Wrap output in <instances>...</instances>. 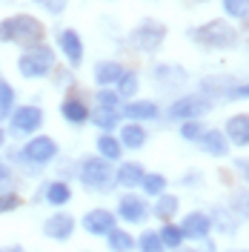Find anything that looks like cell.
Instances as JSON below:
<instances>
[{
    "mask_svg": "<svg viewBox=\"0 0 249 252\" xmlns=\"http://www.w3.org/2000/svg\"><path fill=\"white\" fill-rule=\"evenodd\" d=\"M198 143H201V149L209 158H223L226 152H229V141H226V135H223L220 129H209V132L203 129Z\"/></svg>",
    "mask_w": 249,
    "mask_h": 252,
    "instance_id": "obj_13",
    "label": "cell"
},
{
    "mask_svg": "<svg viewBox=\"0 0 249 252\" xmlns=\"http://www.w3.org/2000/svg\"><path fill=\"white\" fill-rule=\"evenodd\" d=\"M235 169H238L241 178L249 184V158H238V160H235Z\"/></svg>",
    "mask_w": 249,
    "mask_h": 252,
    "instance_id": "obj_39",
    "label": "cell"
},
{
    "mask_svg": "<svg viewBox=\"0 0 249 252\" xmlns=\"http://www.w3.org/2000/svg\"><path fill=\"white\" fill-rule=\"evenodd\" d=\"M3 143H6V132H3V129H0V146H3Z\"/></svg>",
    "mask_w": 249,
    "mask_h": 252,
    "instance_id": "obj_45",
    "label": "cell"
},
{
    "mask_svg": "<svg viewBox=\"0 0 249 252\" xmlns=\"http://www.w3.org/2000/svg\"><path fill=\"white\" fill-rule=\"evenodd\" d=\"M166 187H169V181H166V175H160V172H146V175H143V181H140L143 195H152V198L163 195Z\"/></svg>",
    "mask_w": 249,
    "mask_h": 252,
    "instance_id": "obj_24",
    "label": "cell"
},
{
    "mask_svg": "<svg viewBox=\"0 0 249 252\" xmlns=\"http://www.w3.org/2000/svg\"><path fill=\"white\" fill-rule=\"evenodd\" d=\"M223 12L235 20H241L249 15V0H223Z\"/></svg>",
    "mask_w": 249,
    "mask_h": 252,
    "instance_id": "obj_35",
    "label": "cell"
},
{
    "mask_svg": "<svg viewBox=\"0 0 249 252\" xmlns=\"http://www.w3.org/2000/svg\"><path fill=\"white\" fill-rule=\"evenodd\" d=\"M43 198H46V204H52V206H66L72 201V187L63 184V181H49L46 189H43Z\"/></svg>",
    "mask_w": 249,
    "mask_h": 252,
    "instance_id": "obj_20",
    "label": "cell"
},
{
    "mask_svg": "<svg viewBox=\"0 0 249 252\" xmlns=\"http://www.w3.org/2000/svg\"><path fill=\"white\" fill-rule=\"evenodd\" d=\"M106 244H109L112 252H132L135 250V238L129 235L126 229H118V226L106 235Z\"/></svg>",
    "mask_w": 249,
    "mask_h": 252,
    "instance_id": "obj_25",
    "label": "cell"
},
{
    "mask_svg": "<svg viewBox=\"0 0 249 252\" xmlns=\"http://www.w3.org/2000/svg\"><path fill=\"white\" fill-rule=\"evenodd\" d=\"M61 115L69 121V124L80 126V124H86V121H89V115H92V112L86 109V103H83V100H78V97H66V100L61 103Z\"/></svg>",
    "mask_w": 249,
    "mask_h": 252,
    "instance_id": "obj_18",
    "label": "cell"
},
{
    "mask_svg": "<svg viewBox=\"0 0 249 252\" xmlns=\"http://www.w3.org/2000/svg\"><path fill=\"white\" fill-rule=\"evenodd\" d=\"M55 155H58V143H55V138H49V135H37V138L26 141L23 149H20V158L29 160V163H34V166L49 163Z\"/></svg>",
    "mask_w": 249,
    "mask_h": 252,
    "instance_id": "obj_6",
    "label": "cell"
},
{
    "mask_svg": "<svg viewBox=\"0 0 249 252\" xmlns=\"http://www.w3.org/2000/svg\"><path fill=\"white\" fill-rule=\"evenodd\" d=\"M209 109H212V100L209 97H203V94H187V97H178L169 109H166V118L184 124V121H198Z\"/></svg>",
    "mask_w": 249,
    "mask_h": 252,
    "instance_id": "obj_4",
    "label": "cell"
},
{
    "mask_svg": "<svg viewBox=\"0 0 249 252\" xmlns=\"http://www.w3.org/2000/svg\"><path fill=\"white\" fill-rule=\"evenodd\" d=\"M34 3H40V6L49 9L52 15H61L63 9H66V0H34Z\"/></svg>",
    "mask_w": 249,
    "mask_h": 252,
    "instance_id": "obj_38",
    "label": "cell"
},
{
    "mask_svg": "<svg viewBox=\"0 0 249 252\" xmlns=\"http://www.w3.org/2000/svg\"><path fill=\"white\" fill-rule=\"evenodd\" d=\"M80 184L89 189H109L112 169L106 158H86L80 163Z\"/></svg>",
    "mask_w": 249,
    "mask_h": 252,
    "instance_id": "obj_5",
    "label": "cell"
},
{
    "mask_svg": "<svg viewBox=\"0 0 249 252\" xmlns=\"http://www.w3.org/2000/svg\"><path fill=\"white\" fill-rule=\"evenodd\" d=\"M43 23L31 15H15L0 20V40L3 43H20V46H34L43 37Z\"/></svg>",
    "mask_w": 249,
    "mask_h": 252,
    "instance_id": "obj_1",
    "label": "cell"
},
{
    "mask_svg": "<svg viewBox=\"0 0 249 252\" xmlns=\"http://www.w3.org/2000/svg\"><path fill=\"white\" fill-rule=\"evenodd\" d=\"M97 103H100L103 109H118V103H121V94L112 92V89H100V92H97Z\"/></svg>",
    "mask_w": 249,
    "mask_h": 252,
    "instance_id": "obj_37",
    "label": "cell"
},
{
    "mask_svg": "<svg viewBox=\"0 0 249 252\" xmlns=\"http://www.w3.org/2000/svg\"><path fill=\"white\" fill-rule=\"evenodd\" d=\"M20 204H23V198H20L17 192H12V189H3V192H0V215L15 212Z\"/></svg>",
    "mask_w": 249,
    "mask_h": 252,
    "instance_id": "obj_34",
    "label": "cell"
},
{
    "mask_svg": "<svg viewBox=\"0 0 249 252\" xmlns=\"http://www.w3.org/2000/svg\"><path fill=\"white\" fill-rule=\"evenodd\" d=\"M146 141H149L146 129H143L140 124H135V121L121 129V146H124V149H140Z\"/></svg>",
    "mask_w": 249,
    "mask_h": 252,
    "instance_id": "obj_21",
    "label": "cell"
},
{
    "mask_svg": "<svg viewBox=\"0 0 249 252\" xmlns=\"http://www.w3.org/2000/svg\"><path fill=\"white\" fill-rule=\"evenodd\" d=\"M226 94H229V97H249V83H244V86H232Z\"/></svg>",
    "mask_w": 249,
    "mask_h": 252,
    "instance_id": "obj_42",
    "label": "cell"
},
{
    "mask_svg": "<svg viewBox=\"0 0 249 252\" xmlns=\"http://www.w3.org/2000/svg\"><path fill=\"white\" fill-rule=\"evenodd\" d=\"M97 152H100V158H106V160H121L124 146H121V141H118L115 135L103 132V135L97 138Z\"/></svg>",
    "mask_w": 249,
    "mask_h": 252,
    "instance_id": "obj_23",
    "label": "cell"
},
{
    "mask_svg": "<svg viewBox=\"0 0 249 252\" xmlns=\"http://www.w3.org/2000/svg\"><path fill=\"white\" fill-rule=\"evenodd\" d=\"M75 226H78V220L69 212H55L43 220V235L52 238V241H69L75 235Z\"/></svg>",
    "mask_w": 249,
    "mask_h": 252,
    "instance_id": "obj_9",
    "label": "cell"
},
{
    "mask_svg": "<svg viewBox=\"0 0 249 252\" xmlns=\"http://www.w3.org/2000/svg\"><path fill=\"white\" fill-rule=\"evenodd\" d=\"M178 206H181L178 195H169V192H163V195H157V204L152 206V212H155L160 220H169L172 215L178 212Z\"/></svg>",
    "mask_w": 249,
    "mask_h": 252,
    "instance_id": "obj_26",
    "label": "cell"
},
{
    "mask_svg": "<svg viewBox=\"0 0 249 252\" xmlns=\"http://www.w3.org/2000/svg\"><path fill=\"white\" fill-rule=\"evenodd\" d=\"M203 252H215V241H209V238H206V247H203Z\"/></svg>",
    "mask_w": 249,
    "mask_h": 252,
    "instance_id": "obj_43",
    "label": "cell"
},
{
    "mask_svg": "<svg viewBox=\"0 0 249 252\" xmlns=\"http://www.w3.org/2000/svg\"><path fill=\"white\" fill-rule=\"evenodd\" d=\"M89 121H92L97 129L112 132V129L118 126V121H121V115H118V109H103V106H97V109H94V115H89Z\"/></svg>",
    "mask_w": 249,
    "mask_h": 252,
    "instance_id": "obj_27",
    "label": "cell"
},
{
    "mask_svg": "<svg viewBox=\"0 0 249 252\" xmlns=\"http://www.w3.org/2000/svg\"><path fill=\"white\" fill-rule=\"evenodd\" d=\"M118 215H121L126 223H143L146 215H149V206H146V201H143L140 195L126 192V195H121V201H118Z\"/></svg>",
    "mask_w": 249,
    "mask_h": 252,
    "instance_id": "obj_10",
    "label": "cell"
},
{
    "mask_svg": "<svg viewBox=\"0 0 249 252\" xmlns=\"http://www.w3.org/2000/svg\"><path fill=\"white\" fill-rule=\"evenodd\" d=\"M9 181H12V172H9V166H6V163L0 160V192L9 187Z\"/></svg>",
    "mask_w": 249,
    "mask_h": 252,
    "instance_id": "obj_40",
    "label": "cell"
},
{
    "mask_svg": "<svg viewBox=\"0 0 249 252\" xmlns=\"http://www.w3.org/2000/svg\"><path fill=\"white\" fill-rule=\"evenodd\" d=\"M9 124H12V132L15 135H31V132H37L40 126H43V109L40 106H17L12 109L9 115Z\"/></svg>",
    "mask_w": 249,
    "mask_h": 252,
    "instance_id": "obj_7",
    "label": "cell"
},
{
    "mask_svg": "<svg viewBox=\"0 0 249 252\" xmlns=\"http://www.w3.org/2000/svg\"><path fill=\"white\" fill-rule=\"evenodd\" d=\"M135 247H138L140 252H163L166 247L160 244V238H157L155 229H146V232H140V238L135 241Z\"/></svg>",
    "mask_w": 249,
    "mask_h": 252,
    "instance_id": "obj_30",
    "label": "cell"
},
{
    "mask_svg": "<svg viewBox=\"0 0 249 252\" xmlns=\"http://www.w3.org/2000/svg\"><path fill=\"white\" fill-rule=\"evenodd\" d=\"M201 132H203V126L198 124V121H184V124H181V138H184V141H198Z\"/></svg>",
    "mask_w": 249,
    "mask_h": 252,
    "instance_id": "obj_36",
    "label": "cell"
},
{
    "mask_svg": "<svg viewBox=\"0 0 249 252\" xmlns=\"http://www.w3.org/2000/svg\"><path fill=\"white\" fill-rule=\"evenodd\" d=\"M181 232H184V238H192V241H206L209 232H212V220H209L206 212L195 209L181 220Z\"/></svg>",
    "mask_w": 249,
    "mask_h": 252,
    "instance_id": "obj_11",
    "label": "cell"
},
{
    "mask_svg": "<svg viewBox=\"0 0 249 252\" xmlns=\"http://www.w3.org/2000/svg\"><path fill=\"white\" fill-rule=\"evenodd\" d=\"M189 37H192L195 43L206 46V49H229V46H235V40H238L235 29H232V26H226L223 20L203 23L201 29H195Z\"/></svg>",
    "mask_w": 249,
    "mask_h": 252,
    "instance_id": "obj_2",
    "label": "cell"
},
{
    "mask_svg": "<svg viewBox=\"0 0 249 252\" xmlns=\"http://www.w3.org/2000/svg\"><path fill=\"white\" fill-rule=\"evenodd\" d=\"M229 209L235 212V218H238V220H247L249 218V189H244V192H238V195H235Z\"/></svg>",
    "mask_w": 249,
    "mask_h": 252,
    "instance_id": "obj_33",
    "label": "cell"
},
{
    "mask_svg": "<svg viewBox=\"0 0 249 252\" xmlns=\"http://www.w3.org/2000/svg\"><path fill=\"white\" fill-rule=\"evenodd\" d=\"M157 238H160V244H163L166 250H178V247L184 244V232H181V226H175V223H163V229H157Z\"/></svg>",
    "mask_w": 249,
    "mask_h": 252,
    "instance_id": "obj_29",
    "label": "cell"
},
{
    "mask_svg": "<svg viewBox=\"0 0 249 252\" xmlns=\"http://www.w3.org/2000/svg\"><path fill=\"white\" fill-rule=\"evenodd\" d=\"M124 75V69H121V63L115 61H103L94 66V80L100 83V86H109V83H118V78Z\"/></svg>",
    "mask_w": 249,
    "mask_h": 252,
    "instance_id": "obj_22",
    "label": "cell"
},
{
    "mask_svg": "<svg viewBox=\"0 0 249 252\" xmlns=\"http://www.w3.org/2000/svg\"><path fill=\"white\" fill-rule=\"evenodd\" d=\"M226 141L235 143V146H249V115L241 112V115H232L226 121Z\"/></svg>",
    "mask_w": 249,
    "mask_h": 252,
    "instance_id": "obj_14",
    "label": "cell"
},
{
    "mask_svg": "<svg viewBox=\"0 0 249 252\" xmlns=\"http://www.w3.org/2000/svg\"><path fill=\"white\" fill-rule=\"evenodd\" d=\"M209 220H212V229L218 226L223 235H235V229H238V223H241V220L235 218V212L226 209V206H215V209L209 212Z\"/></svg>",
    "mask_w": 249,
    "mask_h": 252,
    "instance_id": "obj_19",
    "label": "cell"
},
{
    "mask_svg": "<svg viewBox=\"0 0 249 252\" xmlns=\"http://www.w3.org/2000/svg\"><path fill=\"white\" fill-rule=\"evenodd\" d=\"M52 63H55L52 49L34 43V46H29V52H23V55L17 58V69H20L23 78H46L49 69H52Z\"/></svg>",
    "mask_w": 249,
    "mask_h": 252,
    "instance_id": "obj_3",
    "label": "cell"
},
{
    "mask_svg": "<svg viewBox=\"0 0 249 252\" xmlns=\"http://www.w3.org/2000/svg\"><path fill=\"white\" fill-rule=\"evenodd\" d=\"M143 175H146V169L140 166L138 160H126V163H121V166H118V172L112 175V181H115L118 187L132 189V187H140Z\"/></svg>",
    "mask_w": 249,
    "mask_h": 252,
    "instance_id": "obj_15",
    "label": "cell"
},
{
    "mask_svg": "<svg viewBox=\"0 0 249 252\" xmlns=\"http://www.w3.org/2000/svg\"><path fill=\"white\" fill-rule=\"evenodd\" d=\"M12 109H15V89H12V83H9V80L0 78V124H3V121H9Z\"/></svg>",
    "mask_w": 249,
    "mask_h": 252,
    "instance_id": "obj_28",
    "label": "cell"
},
{
    "mask_svg": "<svg viewBox=\"0 0 249 252\" xmlns=\"http://www.w3.org/2000/svg\"><path fill=\"white\" fill-rule=\"evenodd\" d=\"M181 181H184V187H198V184L203 181V175L201 172H189V175H184Z\"/></svg>",
    "mask_w": 249,
    "mask_h": 252,
    "instance_id": "obj_41",
    "label": "cell"
},
{
    "mask_svg": "<svg viewBox=\"0 0 249 252\" xmlns=\"http://www.w3.org/2000/svg\"><path fill=\"white\" fill-rule=\"evenodd\" d=\"M3 252H26L23 247H12V250H3Z\"/></svg>",
    "mask_w": 249,
    "mask_h": 252,
    "instance_id": "obj_44",
    "label": "cell"
},
{
    "mask_svg": "<svg viewBox=\"0 0 249 252\" xmlns=\"http://www.w3.org/2000/svg\"><path fill=\"white\" fill-rule=\"evenodd\" d=\"M58 43H61L66 61L72 63V66H80V61H83V43H80L78 32L75 29H63L61 37H58Z\"/></svg>",
    "mask_w": 249,
    "mask_h": 252,
    "instance_id": "obj_16",
    "label": "cell"
},
{
    "mask_svg": "<svg viewBox=\"0 0 249 252\" xmlns=\"http://www.w3.org/2000/svg\"><path fill=\"white\" fill-rule=\"evenodd\" d=\"M83 229H86L89 235H109L112 229H115V212L103 209V206L89 209V212L83 215Z\"/></svg>",
    "mask_w": 249,
    "mask_h": 252,
    "instance_id": "obj_12",
    "label": "cell"
},
{
    "mask_svg": "<svg viewBox=\"0 0 249 252\" xmlns=\"http://www.w3.org/2000/svg\"><path fill=\"white\" fill-rule=\"evenodd\" d=\"M126 118H132L135 124H143V121H157V115H160V109H157L155 100H129L124 109Z\"/></svg>",
    "mask_w": 249,
    "mask_h": 252,
    "instance_id": "obj_17",
    "label": "cell"
},
{
    "mask_svg": "<svg viewBox=\"0 0 249 252\" xmlns=\"http://www.w3.org/2000/svg\"><path fill=\"white\" fill-rule=\"evenodd\" d=\"M118 94H121V97H129V100L138 94V75H135V72H124V75L118 78Z\"/></svg>",
    "mask_w": 249,
    "mask_h": 252,
    "instance_id": "obj_32",
    "label": "cell"
},
{
    "mask_svg": "<svg viewBox=\"0 0 249 252\" xmlns=\"http://www.w3.org/2000/svg\"><path fill=\"white\" fill-rule=\"evenodd\" d=\"M155 72H157L155 78L160 80V83H166V86H175V83H184V80H187V72L178 69V66H157Z\"/></svg>",
    "mask_w": 249,
    "mask_h": 252,
    "instance_id": "obj_31",
    "label": "cell"
},
{
    "mask_svg": "<svg viewBox=\"0 0 249 252\" xmlns=\"http://www.w3.org/2000/svg\"><path fill=\"white\" fill-rule=\"evenodd\" d=\"M0 252H3V250H0Z\"/></svg>",
    "mask_w": 249,
    "mask_h": 252,
    "instance_id": "obj_47",
    "label": "cell"
},
{
    "mask_svg": "<svg viewBox=\"0 0 249 252\" xmlns=\"http://www.w3.org/2000/svg\"><path fill=\"white\" fill-rule=\"evenodd\" d=\"M163 37H166V26H160L155 20H143L138 29L132 32V40H135V46L140 52H157Z\"/></svg>",
    "mask_w": 249,
    "mask_h": 252,
    "instance_id": "obj_8",
    "label": "cell"
},
{
    "mask_svg": "<svg viewBox=\"0 0 249 252\" xmlns=\"http://www.w3.org/2000/svg\"><path fill=\"white\" fill-rule=\"evenodd\" d=\"M175 252H198V250H181V247H178V250H175Z\"/></svg>",
    "mask_w": 249,
    "mask_h": 252,
    "instance_id": "obj_46",
    "label": "cell"
}]
</instances>
